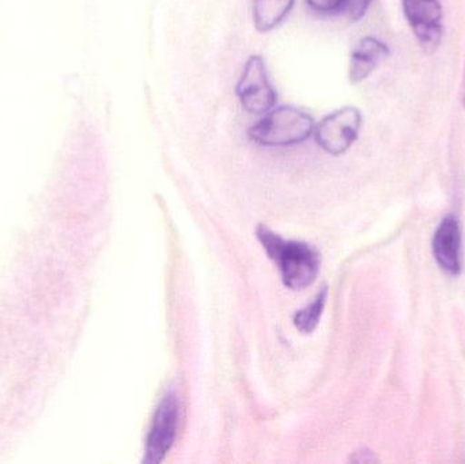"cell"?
Instances as JSON below:
<instances>
[{"mask_svg": "<svg viewBox=\"0 0 465 464\" xmlns=\"http://www.w3.org/2000/svg\"><path fill=\"white\" fill-rule=\"evenodd\" d=\"M257 239L271 261L275 262L284 286L292 291H303L313 285L320 271V253L302 242L286 240L265 226L257 229Z\"/></svg>", "mask_w": 465, "mask_h": 464, "instance_id": "cell-1", "label": "cell"}, {"mask_svg": "<svg viewBox=\"0 0 465 464\" xmlns=\"http://www.w3.org/2000/svg\"><path fill=\"white\" fill-rule=\"evenodd\" d=\"M313 117L295 106H275L248 130L249 139L260 146L286 147L308 141L314 133Z\"/></svg>", "mask_w": 465, "mask_h": 464, "instance_id": "cell-2", "label": "cell"}, {"mask_svg": "<svg viewBox=\"0 0 465 464\" xmlns=\"http://www.w3.org/2000/svg\"><path fill=\"white\" fill-rule=\"evenodd\" d=\"M363 117L355 106H343L328 114L314 127L317 144L331 155H341L360 136Z\"/></svg>", "mask_w": 465, "mask_h": 464, "instance_id": "cell-3", "label": "cell"}, {"mask_svg": "<svg viewBox=\"0 0 465 464\" xmlns=\"http://www.w3.org/2000/svg\"><path fill=\"white\" fill-rule=\"evenodd\" d=\"M241 106L252 114H264L275 108L278 93L268 76L267 65L260 54L249 57L235 87Z\"/></svg>", "mask_w": 465, "mask_h": 464, "instance_id": "cell-4", "label": "cell"}, {"mask_svg": "<svg viewBox=\"0 0 465 464\" xmlns=\"http://www.w3.org/2000/svg\"><path fill=\"white\" fill-rule=\"evenodd\" d=\"M180 424V400L174 392H168L161 400L149 433H147L146 451L143 463L160 464L165 460L176 443Z\"/></svg>", "mask_w": 465, "mask_h": 464, "instance_id": "cell-5", "label": "cell"}, {"mask_svg": "<svg viewBox=\"0 0 465 464\" xmlns=\"http://www.w3.org/2000/svg\"><path fill=\"white\" fill-rule=\"evenodd\" d=\"M404 18L420 48L433 54L444 37V8L441 0H401Z\"/></svg>", "mask_w": 465, "mask_h": 464, "instance_id": "cell-6", "label": "cell"}, {"mask_svg": "<svg viewBox=\"0 0 465 464\" xmlns=\"http://www.w3.org/2000/svg\"><path fill=\"white\" fill-rule=\"evenodd\" d=\"M391 56V48L379 38H361L350 54L349 79L352 84H361Z\"/></svg>", "mask_w": 465, "mask_h": 464, "instance_id": "cell-7", "label": "cell"}, {"mask_svg": "<svg viewBox=\"0 0 465 464\" xmlns=\"http://www.w3.org/2000/svg\"><path fill=\"white\" fill-rule=\"evenodd\" d=\"M436 261L444 271L458 275L461 270V233L458 220L452 215L445 218L433 239Z\"/></svg>", "mask_w": 465, "mask_h": 464, "instance_id": "cell-8", "label": "cell"}, {"mask_svg": "<svg viewBox=\"0 0 465 464\" xmlns=\"http://www.w3.org/2000/svg\"><path fill=\"white\" fill-rule=\"evenodd\" d=\"M295 0H253L254 27L259 33H268L278 27L294 7Z\"/></svg>", "mask_w": 465, "mask_h": 464, "instance_id": "cell-9", "label": "cell"}, {"mask_svg": "<svg viewBox=\"0 0 465 464\" xmlns=\"http://www.w3.org/2000/svg\"><path fill=\"white\" fill-rule=\"evenodd\" d=\"M325 301H327V289H322L316 299L303 310L298 311L294 316V324L302 334H311L316 330L320 319H322V311H324Z\"/></svg>", "mask_w": 465, "mask_h": 464, "instance_id": "cell-10", "label": "cell"}, {"mask_svg": "<svg viewBox=\"0 0 465 464\" xmlns=\"http://www.w3.org/2000/svg\"><path fill=\"white\" fill-rule=\"evenodd\" d=\"M306 5L313 13L322 16H338L351 14L357 0H305Z\"/></svg>", "mask_w": 465, "mask_h": 464, "instance_id": "cell-11", "label": "cell"}, {"mask_svg": "<svg viewBox=\"0 0 465 464\" xmlns=\"http://www.w3.org/2000/svg\"><path fill=\"white\" fill-rule=\"evenodd\" d=\"M371 2H373V0H357V3H355L354 10H352L351 14H350V18H351V21H360L361 18H363L366 11H368V8L371 7Z\"/></svg>", "mask_w": 465, "mask_h": 464, "instance_id": "cell-12", "label": "cell"}, {"mask_svg": "<svg viewBox=\"0 0 465 464\" xmlns=\"http://www.w3.org/2000/svg\"><path fill=\"white\" fill-rule=\"evenodd\" d=\"M464 106H465V97H464Z\"/></svg>", "mask_w": 465, "mask_h": 464, "instance_id": "cell-13", "label": "cell"}]
</instances>
